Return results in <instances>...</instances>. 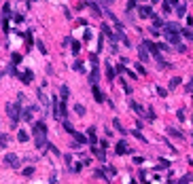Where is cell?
<instances>
[{
    "label": "cell",
    "instance_id": "32",
    "mask_svg": "<svg viewBox=\"0 0 193 184\" xmlns=\"http://www.w3.org/2000/svg\"><path fill=\"white\" fill-rule=\"evenodd\" d=\"M180 34H183V36H187L189 40H193V32H191V30H180Z\"/></svg>",
    "mask_w": 193,
    "mask_h": 184
},
{
    "label": "cell",
    "instance_id": "3",
    "mask_svg": "<svg viewBox=\"0 0 193 184\" xmlns=\"http://www.w3.org/2000/svg\"><path fill=\"white\" fill-rule=\"evenodd\" d=\"M4 165H6V167H13V169L19 167V157H17L15 152H6V154H4Z\"/></svg>",
    "mask_w": 193,
    "mask_h": 184
},
{
    "label": "cell",
    "instance_id": "19",
    "mask_svg": "<svg viewBox=\"0 0 193 184\" xmlns=\"http://www.w3.org/2000/svg\"><path fill=\"white\" fill-rule=\"evenodd\" d=\"M59 95H62V99L66 102V99H68V95H70V89H68L66 85H62V89H59Z\"/></svg>",
    "mask_w": 193,
    "mask_h": 184
},
{
    "label": "cell",
    "instance_id": "1",
    "mask_svg": "<svg viewBox=\"0 0 193 184\" xmlns=\"http://www.w3.org/2000/svg\"><path fill=\"white\" fill-rule=\"evenodd\" d=\"M32 134H34V140H36V148H45L47 146V125L43 121H36L32 125Z\"/></svg>",
    "mask_w": 193,
    "mask_h": 184
},
{
    "label": "cell",
    "instance_id": "11",
    "mask_svg": "<svg viewBox=\"0 0 193 184\" xmlns=\"http://www.w3.org/2000/svg\"><path fill=\"white\" fill-rule=\"evenodd\" d=\"M102 34H104V36H106V38H110V40H113V43H117V40H115V38H117V36H115V34H113V30H110V28H108V26H106V23H102Z\"/></svg>",
    "mask_w": 193,
    "mask_h": 184
},
{
    "label": "cell",
    "instance_id": "24",
    "mask_svg": "<svg viewBox=\"0 0 193 184\" xmlns=\"http://www.w3.org/2000/svg\"><path fill=\"white\" fill-rule=\"evenodd\" d=\"M168 134H170L172 138H183V134H180L178 129H174V127H168Z\"/></svg>",
    "mask_w": 193,
    "mask_h": 184
},
{
    "label": "cell",
    "instance_id": "34",
    "mask_svg": "<svg viewBox=\"0 0 193 184\" xmlns=\"http://www.w3.org/2000/svg\"><path fill=\"white\" fill-rule=\"evenodd\" d=\"M151 19H153V23H155V26H163V23H166V21H161V19H157V17H155V15H153V17H151Z\"/></svg>",
    "mask_w": 193,
    "mask_h": 184
},
{
    "label": "cell",
    "instance_id": "6",
    "mask_svg": "<svg viewBox=\"0 0 193 184\" xmlns=\"http://www.w3.org/2000/svg\"><path fill=\"white\" fill-rule=\"evenodd\" d=\"M153 57L157 59V64H159V68H163V70H170V68H172V64H170V61H166V59H163V57L159 55V51H157V53H153Z\"/></svg>",
    "mask_w": 193,
    "mask_h": 184
},
{
    "label": "cell",
    "instance_id": "27",
    "mask_svg": "<svg viewBox=\"0 0 193 184\" xmlns=\"http://www.w3.org/2000/svg\"><path fill=\"white\" fill-rule=\"evenodd\" d=\"M170 11H172V4L168 0V2H163V15H170Z\"/></svg>",
    "mask_w": 193,
    "mask_h": 184
},
{
    "label": "cell",
    "instance_id": "29",
    "mask_svg": "<svg viewBox=\"0 0 193 184\" xmlns=\"http://www.w3.org/2000/svg\"><path fill=\"white\" fill-rule=\"evenodd\" d=\"M72 68H74L77 72H83V70H85V68H83V61H79V59L74 61V66H72Z\"/></svg>",
    "mask_w": 193,
    "mask_h": 184
},
{
    "label": "cell",
    "instance_id": "26",
    "mask_svg": "<svg viewBox=\"0 0 193 184\" xmlns=\"http://www.w3.org/2000/svg\"><path fill=\"white\" fill-rule=\"evenodd\" d=\"M36 47H38V51H41L43 55L47 53V47H45V43H43V40H36Z\"/></svg>",
    "mask_w": 193,
    "mask_h": 184
},
{
    "label": "cell",
    "instance_id": "16",
    "mask_svg": "<svg viewBox=\"0 0 193 184\" xmlns=\"http://www.w3.org/2000/svg\"><path fill=\"white\" fill-rule=\"evenodd\" d=\"M87 140H89L91 144H96V127H89V129H87Z\"/></svg>",
    "mask_w": 193,
    "mask_h": 184
},
{
    "label": "cell",
    "instance_id": "30",
    "mask_svg": "<svg viewBox=\"0 0 193 184\" xmlns=\"http://www.w3.org/2000/svg\"><path fill=\"white\" fill-rule=\"evenodd\" d=\"M180 83H183L180 78H172V81H170V89H176V87H178Z\"/></svg>",
    "mask_w": 193,
    "mask_h": 184
},
{
    "label": "cell",
    "instance_id": "41",
    "mask_svg": "<svg viewBox=\"0 0 193 184\" xmlns=\"http://www.w3.org/2000/svg\"><path fill=\"white\" fill-rule=\"evenodd\" d=\"M148 2H151V4H155V2H157V0H148Z\"/></svg>",
    "mask_w": 193,
    "mask_h": 184
},
{
    "label": "cell",
    "instance_id": "35",
    "mask_svg": "<svg viewBox=\"0 0 193 184\" xmlns=\"http://www.w3.org/2000/svg\"><path fill=\"white\" fill-rule=\"evenodd\" d=\"M32 174H34V167H26L23 169V176H32Z\"/></svg>",
    "mask_w": 193,
    "mask_h": 184
},
{
    "label": "cell",
    "instance_id": "2",
    "mask_svg": "<svg viewBox=\"0 0 193 184\" xmlns=\"http://www.w3.org/2000/svg\"><path fill=\"white\" fill-rule=\"evenodd\" d=\"M6 112H9V119H11V125L15 127L19 123V116H21V104L15 102V104H6Z\"/></svg>",
    "mask_w": 193,
    "mask_h": 184
},
{
    "label": "cell",
    "instance_id": "14",
    "mask_svg": "<svg viewBox=\"0 0 193 184\" xmlns=\"http://www.w3.org/2000/svg\"><path fill=\"white\" fill-rule=\"evenodd\" d=\"M91 91H94V97H96V102H98V104H102V102H104V93L98 89V85H94V87H91Z\"/></svg>",
    "mask_w": 193,
    "mask_h": 184
},
{
    "label": "cell",
    "instance_id": "12",
    "mask_svg": "<svg viewBox=\"0 0 193 184\" xmlns=\"http://www.w3.org/2000/svg\"><path fill=\"white\" fill-rule=\"evenodd\" d=\"M130 106H132V110H134V112H136L138 116H145V114H146L145 110H142V106H140V104H136L134 99H130Z\"/></svg>",
    "mask_w": 193,
    "mask_h": 184
},
{
    "label": "cell",
    "instance_id": "20",
    "mask_svg": "<svg viewBox=\"0 0 193 184\" xmlns=\"http://www.w3.org/2000/svg\"><path fill=\"white\" fill-rule=\"evenodd\" d=\"M17 140H19V142H28V140H30V136H28V131L19 129V134H17Z\"/></svg>",
    "mask_w": 193,
    "mask_h": 184
},
{
    "label": "cell",
    "instance_id": "8",
    "mask_svg": "<svg viewBox=\"0 0 193 184\" xmlns=\"http://www.w3.org/2000/svg\"><path fill=\"white\" fill-rule=\"evenodd\" d=\"M138 15L145 17V19H148V17H153V11H151V6L142 4V6H138Z\"/></svg>",
    "mask_w": 193,
    "mask_h": 184
},
{
    "label": "cell",
    "instance_id": "17",
    "mask_svg": "<svg viewBox=\"0 0 193 184\" xmlns=\"http://www.w3.org/2000/svg\"><path fill=\"white\" fill-rule=\"evenodd\" d=\"M70 136H72V138L77 140V142H79V144H83V142H87V138H85V136H83V134H79V131H72V134H70Z\"/></svg>",
    "mask_w": 193,
    "mask_h": 184
},
{
    "label": "cell",
    "instance_id": "36",
    "mask_svg": "<svg viewBox=\"0 0 193 184\" xmlns=\"http://www.w3.org/2000/svg\"><path fill=\"white\" fill-rule=\"evenodd\" d=\"M136 6V0H127V11H132Z\"/></svg>",
    "mask_w": 193,
    "mask_h": 184
},
{
    "label": "cell",
    "instance_id": "39",
    "mask_svg": "<svg viewBox=\"0 0 193 184\" xmlns=\"http://www.w3.org/2000/svg\"><path fill=\"white\" fill-rule=\"evenodd\" d=\"M157 49H161V51H170V47L166 45V43H161V45H157Z\"/></svg>",
    "mask_w": 193,
    "mask_h": 184
},
{
    "label": "cell",
    "instance_id": "5",
    "mask_svg": "<svg viewBox=\"0 0 193 184\" xmlns=\"http://www.w3.org/2000/svg\"><path fill=\"white\" fill-rule=\"evenodd\" d=\"M180 30H183V28H180L176 21H166V23H163V32H174V34H180Z\"/></svg>",
    "mask_w": 193,
    "mask_h": 184
},
{
    "label": "cell",
    "instance_id": "31",
    "mask_svg": "<svg viewBox=\"0 0 193 184\" xmlns=\"http://www.w3.org/2000/svg\"><path fill=\"white\" fill-rule=\"evenodd\" d=\"M79 51H81V45L72 40V53H74V55H79Z\"/></svg>",
    "mask_w": 193,
    "mask_h": 184
},
{
    "label": "cell",
    "instance_id": "40",
    "mask_svg": "<svg viewBox=\"0 0 193 184\" xmlns=\"http://www.w3.org/2000/svg\"><path fill=\"white\" fill-rule=\"evenodd\" d=\"M100 2H102V6H110L113 4V0H100Z\"/></svg>",
    "mask_w": 193,
    "mask_h": 184
},
{
    "label": "cell",
    "instance_id": "28",
    "mask_svg": "<svg viewBox=\"0 0 193 184\" xmlns=\"http://www.w3.org/2000/svg\"><path fill=\"white\" fill-rule=\"evenodd\" d=\"M176 13H178V15L183 17V15L187 13V6H185V4H178V6H176Z\"/></svg>",
    "mask_w": 193,
    "mask_h": 184
},
{
    "label": "cell",
    "instance_id": "13",
    "mask_svg": "<svg viewBox=\"0 0 193 184\" xmlns=\"http://www.w3.org/2000/svg\"><path fill=\"white\" fill-rule=\"evenodd\" d=\"M85 4H87V6H89V9H91V11H94V15H98V17H100V15H102V9H100V4H96V2H94V0H87V2H85Z\"/></svg>",
    "mask_w": 193,
    "mask_h": 184
},
{
    "label": "cell",
    "instance_id": "23",
    "mask_svg": "<svg viewBox=\"0 0 193 184\" xmlns=\"http://www.w3.org/2000/svg\"><path fill=\"white\" fill-rule=\"evenodd\" d=\"M113 125H115V129H117L119 134H125V129H123V125H121V121H119V119H115V121H113Z\"/></svg>",
    "mask_w": 193,
    "mask_h": 184
},
{
    "label": "cell",
    "instance_id": "18",
    "mask_svg": "<svg viewBox=\"0 0 193 184\" xmlns=\"http://www.w3.org/2000/svg\"><path fill=\"white\" fill-rule=\"evenodd\" d=\"M91 150H94V154H96L100 161H104V159H106V152H104V150H100V148H96V146H94Z\"/></svg>",
    "mask_w": 193,
    "mask_h": 184
},
{
    "label": "cell",
    "instance_id": "15",
    "mask_svg": "<svg viewBox=\"0 0 193 184\" xmlns=\"http://www.w3.org/2000/svg\"><path fill=\"white\" fill-rule=\"evenodd\" d=\"M89 83H91V87L98 83V66H94V70H91V74H89Z\"/></svg>",
    "mask_w": 193,
    "mask_h": 184
},
{
    "label": "cell",
    "instance_id": "9",
    "mask_svg": "<svg viewBox=\"0 0 193 184\" xmlns=\"http://www.w3.org/2000/svg\"><path fill=\"white\" fill-rule=\"evenodd\" d=\"M36 95H38V102H41V106H45V108H47V106H49V97L45 95V87H41V89L36 91Z\"/></svg>",
    "mask_w": 193,
    "mask_h": 184
},
{
    "label": "cell",
    "instance_id": "21",
    "mask_svg": "<svg viewBox=\"0 0 193 184\" xmlns=\"http://www.w3.org/2000/svg\"><path fill=\"white\" fill-rule=\"evenodd\" d=\"M74 112H77L79 116H85V112H87V110H85V106H81V104H74Z\"/></svg>",
    "mask_w": 193,
    "mask_h": 184
},
{
    "label": "cell",
    "instance_id": "22",
    "mask_svg": "<svg viewBox=\"0 0 193 184\" xmlns=\"http://www.w3.org/2000/svg\"><path fill=\"white\" fill-rule=\"evenodd\" d=\"M138 55H140V59H142V61H148V53H146L145 47H140V49H138Z\"/></svg>",
    "mask_w": 193,
    "mask_h": 184
},
{
    "label": "cell",
    "instance_id": "33",
    "mask_svg": "<svg viewBox=\"0 0 193 184\" xmlns=\"http://www.w3.org/2000/svg\"><path fill=\"white\" fill-rule=\"evenodd\" d=\"M19 61H21V55H19V53H13V66L19 64Z\"/></svg>",
    "mask_w": 193,
    "mask_h": 184
},
{
    "label": "cell",
    "instance_id": "10",
    "mask_svg": "<svg viewBox=\"0 0 193 184\" xmlns=\"http://www.w3.org/2000/svg\"><path fill=\"white\" fill-rule=\"evenodd\" d=\"M115 150H117V154H127V152H130V148H127V144H125L123 140H121V142H117Z\"/></svg>",
    "mask_w": 193,
    "mask_h": 184
},
{
    "label": "cell",
    "instance_id": "7",
    "mask_svg": "<svg viewBox=\"0 0 193 184\" xmlns=\"http://www.w3.org/2000/svg\"><path fill=\"white\" fill-rule=\"evenodd\" d=\"M19 78H21V83H26V85H30V83L34 81V72H32V70H26L23 74H19Z\"/></svg>",
    "mask_w": 193,
    "mask_h": 184
},
{
    "label": "cell",
    "instance_id": "37",
    "mask_svg": "<svg viewBox=\"0 0 193 184\" xmlns=\"http://www.w3.org/2000/svg\"><path fill=\"white\" fill-rule=\"evenodd\" d=\"M136 68H138V72H140V74H146V70H145V66H142V64H136Z\"/></svg>",
    "mask_w": 193,
    "mask_h": 184
},
{
    "label": "cell",
    "instance_id": "4",
    "mask_svg": "<svg viewBox=\"0 0 193 184\" xmlns=\"http://www.w3.org/2000/svg\"><path fill=\"white\" fill-rule=\"evenodd\" d=\"M36 112H38V106H30V108H26V110L21 112V119L30 123V121H34V114H36Z\"/></svg>",
    "mask_w": 193,
    "mask_h": 184
},
{
    "label": "cell",
    "instance_id": "25",
    "mask_svg": "<svg viewBox=\"0 0 193 184\" xmlns=\"http://www.w3.org/2000/svg\"><path fill=\"white\" fill-rule=\"evenodd\" d=\"M106 76H108V81L115 78V70H113V66H108V64H106Z\"/></svg>",
    "mask_w": 193,
    "mask_h": 184
},
{
    "label": "cell",
    "instance_id": "38",
    "mask_svg": "<svg viewBox=\"0 0 193 184\" xmlns=\"http://www.w3.org/2000/svg\"><path fill=\"white\" fill-rule=\"evenodd\" d=\"M134 136H136V138L140 140V142H146V140H145V136H142V134H140V131H134Z\"/></svg>",
    "mask_w": 193,
    "mask_h": 184
}]
</instances>
